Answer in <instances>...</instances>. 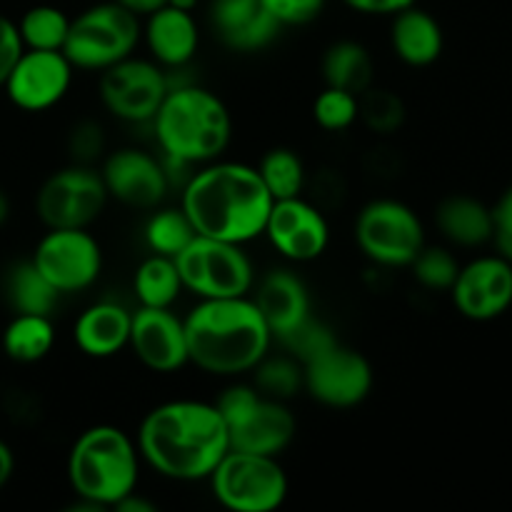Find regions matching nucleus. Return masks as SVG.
I'll list each match as a JSON object with an SVG mask.
<instances>
[{"instance_id":"obj_1","label":"nucleus","mask_w":512,"mask_h":512,"mask_svg":"<svg viewBox=\"0 0 512 512\" xmlns=\"http://www.w3.org/2000/svg\"><path fill=\"white\" fill-rule=\"evenodd\" d=\"M135 445L145 465L175 483L208 480L230 450L228 428L215 403L190 398L148 410L135 433Z\"/></svg>"},{"instance_id":"obj_2","label":"nucleus","mask_w":512,"mask_h":512,"mask_svg":"<svg viewBox=\"0 0 512 512\" xmlns=\"http://www.w3.org/2000/svg\"><path fill=\"white\" fill-rule=\"evenodd\" d=\"M180 208L198 235L248 245L263 238L273 198L255 165L218 158L190 175Z\"/></svg>"},{"instance_id":"obj_3","label":"nucleus","mask_w":512,"mask_h":512,"mask_svg":"<svg viewBox=\"0 0 512 512\" xmlns=\"http://www.w3.org/2000/svg\"><path fill=\"white\" fill-rule=\"evenodd\" d=\"M190 365L218 378H240L273 348V333L250 295L198 300L185 315Z\"/></svg>"},{"instance_id":"obj_4","label":"nucleus","mask_w":512,"mask_h":512,"mask_svg":"<svg viewBox=\"0 0 512 512\" xmlns=\"http://www.w3.org/2000/svg\"><path fill=\"white\" fill-rule=\"evenodd\" d=\"M150 125L160 153L178 165L213 163L233 140L228 105L203 85H170Z\"/></svg>"},{"instance_id":"obj_5","label":"nucleus","mask_w":512,"mask_h":512,"mask_svg":"<svg viewBox=\"0 0 512 512\" xmlns=\"http://www.w3.org/2000/svg\"><path fill=\"white\" fill-rule=\"evenodd\" d=\"M140 463L135 440L118 425L100 423L85 428L70 445L65 473L75 498L113 510L125 495L138 490Z\"/></svg>"},{"instance_id":"obj_6","label":"nucleus","mask_w":512,"mask_h":512,"mask_svg":"<svg viewBox=\"0 0 512 512\" xmlns=\"http://www.w3.org/2000/svg\"><path fill=\"white\" fill-rule=\"evenodd\" d=\"M215 408L228 428L230 450L278 458L298 435V420L288 403L268 398L253 383L228 385L215 400Z\"/></svg>"},{"instance_id":"obj_7","label":"nucleus","mask_w":512,"mask_h":512,"mask_svg":"<svg viewBox=\"0 0 512 512\" xmlns=\"http://www.w3.org/2000/svg\"><path fill=\"white\" fill-rule=\"evenodd\" d=\"M143 38L140 15L130 13L115 0L95 3L70 18L63 53L75 70H100L135 53Z\"/></svg>"},{"instance_id":"obj_8","label":"nucleus","mask_w":512,"mask_h":512,"mask_svg":"<svg viewBox=\"0 0 512 512\" xmlns=\"http://www.w3.org/2000/svg\"><path fill=\"white\" fill-rule=\"evenodd\" d=\"M183 290L198 300L243 298L255 288L253 258L245 253V245L228 240L195 235L178 255H175Z\"/></svg>"},{"instance_id":"obj_9","label":"nucleus","mask_w":512,"mask_h":512,"mask_svg":"<svg viewBox=\"0 0 512 512\" xmlns=\"http://www.w3.org/2000/svg\"><path fill=\"white\" fill-rule=\"evenodd\" d=\"M213 498L233 512H273L288 500L290 480L273 455L228 450L208 478Z\"/></svg>"},{"instance_id":"obj_10","label":"nucleus","mask_w":512,"mask_h":512,"mask_svg":"<svg viewBox=\"0 0 512 512\" xmlns=\"http://www.w3.org/2000/svg\"><path fill=\"white\" fill-rule=\"evenodd\" d=\"M360 253L380 268H410L425 248V228L408 203L375 198L360 208L353 225Z\"/></svg>"},{"instance_id":"obj_11","label":"nucleus","mask_w":512,"mask_h":512,"mask_svg":"<svg viewBox=\"0 0 512 512\" xmlns=\"http://www.w3.org/2000/svg\"><path fill=\"white\" fill-rule=\"evenodd\" d=\"M110 195L93 165L73 163L55 170L35 195V213L45 228H90Z\"/></svg>"},{"instance_id":"obj_12","label":"nucleus","mask_w":512,"mask_h":512,"mask_svg":"<svg viewBox=\"0 0 512 512\" xmlns=\"http://www.w3.org/2000/svg\"><path fill=\"white\" fill-rule=\"evenodd\" d=\"M168 90V73L153 58H138L133 53L120 63L100 70V103L113 118L123 123H150L163 105Z\"/></svg>"},{"instance_id":"obj_13","label":"nucleus","mask_w":512,"mask_h":512,"mask_svg":"<svg viewBox=\"0 0 512 512\" xmlns=\"http://www.w3.org/2000/svg\"><path fill=\"white\" fill-rule=\"evenodd\" d=\"M30 260L60 295L93 288L103 273V248L90 228H48Z\"/></svg>"},{"instance_id":"obj_14","label":"nucleus","mask_w":512,"mask_h":512,"mask_svg":"<svg viewBox=\"0 0 512 512\" xmlns=\"http://www.w3.org/2000/svg\"><path fill=\"white\" fill-rule=\"evenodd\" d=\"M373 383L375 373L370 360L340 340L303 365V390L325 408H358L370 398Z\"/></svg>"},{"instance_id":"obj_15","label":"nucleus","mask_w":512,"mask_h":512,"mask_svg":"<svg viewBox=\"0 0 512 512\" xmlns=\"http://www.w3.org/2000/svg\"><path fill=\"white\" fill-rule=\"evenodd\" d=\"M73 75L75 68L63 50L23 48L5 78L3 90L15 108L25 113H43L70 93Z\"/></svg>"},{"instance_id":"obj_16","label":"nucleus","mask_w":512,"mask_h":512,"mask_svg":"<svg viewBox=\"0 0 512 512\" xmlns=\"http://www.w3.org/2000/svg\"><path fill=\"white\" fill-rule=\"evenodd\" d=\"M263 238L273 245L275 253L293 265L318 260L330 245V223L323 210L303 195L273 200Z\"/></svg>"},{"instance_id":"obj_17","label":"nucleus","mask_w":512,"mask_h":512,"mask_svg":"<svg viewBox=\"0 0 512 512\" xmlns=\"http://www.w3.org/2000/svg\"><path fill=\"white\" fill-rule=\"evenodd\" d=\"M455 310L473 323H490L512 305V260L505 255H480L460 265L450 288Z\"/></svg>"},{"instance_id":"obj_18","label":"nucleus","mask_w":512,"mask_h":512,"mask_svg":"<svg viewBox=\"0 0 512 512\" xmlns=\"http://www.w3.org/2000/svg\"><path fill=\"white\" fill-rule=\"evenodd\" d=\"M128 348L150 373H178L190 363L185 320L173 308L138 305L130 320Z\"/></svg>"},{"instance_id":"obj_19","label":"nucleus","mask_w":512,"mask_h":512,"mask_svg":"<svg viewBox=\"0 0 512 512\" xmlns=\"http://www.w3.org/2000/svg\"><path fill=\"white\" fill-rule=\"evenodd\" d=\"M100 175L110 198L135 210L158 208L170 188L165 165L143 148H118L108 153Z\"/></svg>"},{"instance_id":"obj_20","label":"nucleus","mask_w":512,"mask_h":512,"mask_svg":"<svg viewBox=\"0 0 512 512\" xmlns=\"http://www.w3.org/2000/svg\"><path fill=\"white\" fill-rule=\"evenodd\" d=\"M250 298L258 305L260 315L268 323L273 340L283 343L300 325L313 318V300L308 285L295 270L273 268L255 280Z\"/></svg>"},{"instance_id":"obj_21","label":"nucleus","mask_w":512,"mask_h":512,"mask_svg":"<svg viewBox=\"0 0 512 512\" xmlns=\"http://www.w3.org/2000/svg\"><path fill=\"white\" fill-rule=\"evenodd\" d=\"M208 18L220 43L233 53H258L283 33L263 0H213Z\"/></svg>"},{"instance_id":"obj_22","label":"nucleus","mask_w":512,"mask_h":512,"mask_svg":"<svg viewBox=\"0 0 512 512\" xmlns=\"http://www.w3.org/2000/svg\"><path fill=\"white\" fill-rule=\"evenodd\" d=\"M140 40L160 68H185L200 48L198 20L188 10L163 5V8L145 15L143 38Z\"/></svg>"},{"instance_id":"obj_23","label":"nucleus","mask_w":512,"mask_h":512,"mask_svg":"<svg viewBox=\"0 0 512 512\" xmlns=\"http://www.w3.org/2000/svg\"><path fill=\"white\" fill-rule=\"evenodd\" d=\"M133 310L115 300L88 305L73 323V343L85 358L108 360L123 353L130 340Z\"/></svg>"},{"instance_id":"obj_24","label":"nucleus","mask_w":512,"mask_h":512,"mask_svg":"<svg viewBox=\"0 0 512 512\" xmlns=\"http://www.w3.org/2000/svg\"><path fill=\"white\" fill-rule=\"evenodd\" d=\"M390 48L395 58L408 68H428L438 63L445 48V35L435 15L418 8V3L393 15L390 23Z\"/></svg>"},{"instance_id":"obj_25","label":"nucleus","mask_w":512,"mask_h":512,"mask_svg":"<svg viewBox=\"0 0 512 512\" xmlns=\"http://www.w3.org/2000/svg\"><path fill=\"white\" fill-rule=\"evenodd\" d=\"M435 225L448 243L480 248L493 243V208L473 195H448L435 208Z\"/></svg>"},{"instance_id":"obj_26","label":"nucleus","mask_w":512,"mask_h":512,"mask_svg":"<svg viewBox=\"0 0 512 512\" xmlns=\"http://www.w3.org/2000/svg\"><path fill=\"white\" fill-rule=\"evenodd\" d=\"M323 80L325 85L348 90V93H365L373 85L375 63L370 50L358 40H335L323 53Z\"/></svg>"},{"instance_id":"obj_27","label":"nucleus","mask_w":512,"mask_h":512,"mask_svg":"<svg viewBox=\"0 0 512 512\" xmlns=\"http://www.w3.org/2000/svg\"><path fill=\"white\" fill-rule=\"evenodd\" d=\"M55 345V325L50 315L15 313L3 330V350L13 363H40Z\"/></svg>"},{"instance_id":"obj_28","label":"nucleus","mask_w":512,"mask_h":512,"mask_svg":"<svg viewBox=\"0 0 512 512\" xmlns=\"http://www.w3.org/2000/svg\"><path fill=\"white\" fill-rule=\"evenodd\" d=\"M5 298L15 313L53 315L63 295L35 268L33 260L15 263L5 275Z\"/></svg>"},{"instance_id":"obj_29","label":"nucleus","mask_w":512,"mask_h":512,"mask_svg":"<svg viewBox=\"0 0 512 512\" xmlns=\"http://www.w3.org/2000/svg\"><path fill=\"white\" fill-rule=\"evenodd\" d=\"M133 293L138 305H145V308H173L183 293V280H180L175 258L150 253L135 268Z\"/></svg>"},{"instance_id":"obj_30","label":"nucleus","mask_w":512,"mask_h":512,"mask_svg":"<svg viewBox=\"0 0 512 512\" xmlns=\"http://www.w3.org/2000/svg\"><path fill=\"white\" fill-rule=\"evenodd\" d=\"M258 168L260 180L268 188L270 198L273 200H285L295 198V195H303L305 190V163L293 148H270L268 153L260 158Z\"/></svg>"},{"instance_id":"obj_31","label":"nucleus","mask_w":512,"mask_h":512,"mask_svg":"<svg viewBox=\"0 0 512 512\" xmlns=\"http://www.w3.org/2000/svg\"><path fill=\"white\" fill-rule=\"evenodd\" d=\"M195 235L198 233L180 205L178 208H160V205L153 208V215L145 220L143 228V238L150 253L168 255V258H175Z\"/></svg>"},{"instance_id":"obj_32","label":"nucleus","mask_w":512,"mask_h":512,"mask_svg":"<svg viewBox=\"0 0 512 512\" xmlns=\"http://www.w3.org/2000/svg\"><path fill=\"white\" fill-rule=\"evenodd\" d=\"M18 35L23 48L63 50L70 30V18L55 5H35L18 20Z\"/></svg>"},{"instance_id":"obj_33","label":"nucleus","mask_w":512,"mask_h":512,"mask_svg":"<svg viewBox=\"0 0 512 512\" xmlns=\"http://www.w3.org/2000/svg\"><path fill=\"white\" fill-rule=\"evenodd\" d=\"M255 388L263 395L288 403L298 390H303V365L293 355H278L270 358V353L255 365Z\"/></svg>"},{"instance_id":"obj_34","label":"nucleus","mask_w":512,"mask_h":512,"mask_svg":"<svg viewBox=\"0 0 512 512\" xmlns=\"http://www.w3.org/2000/svg\"><path fill=\"white\" fill-rule=\"evenodd\" d=\"M360 100V120L365 128L375 135H393L405 123V103L398 93L370 85L365 93L358 95Z\"/></svg>"},{"instance_id":"obj_35","label":"nucleus","mask_w":512,"mask_h":512,"mask_svg":"<svg viewBox=\"0 0 512 512\" xmlns=\"http://www.w3.org/2000/svg\"><path fill=\"white\" fill-rule=\"evenodd\" d=\"M410 270H413V278L418 280L420 288L433 290V293H450L455 278H458L460 263L443 245L425 243L418 258L410 263Z\"/></svg>"},{"instance_id":"obj_36","label":"nucleus","mask_w":512,"mask_h":512,"mask_svg":"<svg viewBox=\"0 0 512 512\" xmlns=\"http://www.w3.org/2000/svg\"><path fill=\"white\" fill-rule=\"evenodd\" d=\"M313 120L328 133H343L360 120V100L348 90L325 85L313 100Z\"/></svg>"},{"instance_id":"obj_37","label":"nucleus","mask_w":512,"mask_h":512,"mask_svg":"<svg viewBox=\"0 0 512 512\" xmlns=\"http://www.w3.org/2000/svg\"><path fill=\"white\" fill-rule=\"evenodd\" d=\"M335 343H338V338H335L333 330H330L323 320L315 318V315L308 320V323L300 325V328L295 330L288 340H283V345L288 348V353L293 355L300 365H305L308 360L318 358L320 353H325L328 348H333Z\"/></svg>"},{"instance_id":"obj_38","label":"nucleus","mask_w":512,"mask_h":512,"mask_svg":"<svg viewBox=\"0 0 512 512\" xmlns=\"http://www.w3.org/2000/svg\"><path fill=\"white\" fill-rule=\"evenodd\" d=\"M328 0H263L265 10L280 23V28H300L323 15Z\"/></svg>"},{"instance_id":"obj_39","label":"nucleus","mask_w":512,"mask_h":512,"mask_svg":"<svg viewBox=\"0 0 512 512\" xmlns=\"http://www.w3.org/2000/svg\"><path fill=\"white\" fill-rule=\"evenodd\" d=\"M68 150L73 155V163L93 165V160L103 158L105 153V133L95 120H80L68 135Z\"/></svg>"},{"instance_id":"obj_40","label":"nucleus","mask_w":512,"mask_h":512,"mask_svg":"<svg viewBox=\"0 0 512 512\" xmlns=\"http://www.w3.org/2000/svg\"><path fill=\"white\" fill-rule=\"evenodd\" d=\"M493 243L500 255L512 260V185L493 205Z\"/></svg>"},{"instance_id":"obj_41","label":"nucleus","mask_w":512,"mask_h":512,"mask_svg":"<svg viewBox=\"0 0 512 512\" xmlns=\"http://www.w3.org/2000/svg\"><path fill=\"white\" fill-rule=\"evenodd\" d=\"M20 53H23V43H20L18 25L0 13V88H3L5 78L13 70Z\"/></svg>"},{"instance_id":"obj_42","label":"nucleus","mask_w":512,"mask_h":512,"mask_svg":"<svg viewBox=\"0 0 512 512\" xmlns=\"http://www.w3.org/2000/svg\"><path fill=\"white\" fill-rule=\"evenodd\" d=\"M340 3L348 5L350 10H355V13L390 15V18H393L395 13L410 8V5H415L418 0H340Z\"/></svg>"},{"instance_id":"obj_43","label":"nucleus","mask_w":512,"mask_h":512,"mask_svg":"<svg viewBox=\"0 0 512 512\" xmlns=\"http://www.w3.org/2000/svg\"><path fill=\"white\" fill-rule=\"evenodd\" d=\"M113 510H120V512H155V510H158V505H155L153 500H145L143 495L138 493V490H133V493L125 495V498L120 500V503L115 505Z\"/></svg>"},{"instance_id":"obj_44","label":"nucleus","mask_w":512,"mask_h":512,"mask_svg":"<svg viewBox=\"0 0 512 512\" xmlns=\"http://www.w3.org/2000/svg\"><path fill=\"white\" fill-rule=\"evenodd\" d=\"M15 473V455L5 440H0V490L10 483Z\"/></svg>"},{"instance_id":"obj_45","label":"nucleus","mask_w":512,"mask_h":512,"mask_svg":"<svg viewBox=\"0 0 512 512\" xmlns=\"http://www.w3.org/2000/svg\"><path fill=\"white\" fill-rule=\"evenodd\" d=\"M115 3H120L123 8H128L130 13L140 15V18H145V15H150L153 10L163 8L165 0H115Z\"/></svg>"},{"instance_id":"obj_46","label":"nucleus","mask_w":512,"mask_h":512,"mask_svg":"<svg viewBox=\"0 0 512 512\" xmlns=\"http://www.w3.org/2000/svg\"><path fill=\"white\" fill-rule=\"evenodd\" d=\"M165 5H173V8L188 10V13H193L195 5H198V0H165Z\"/></svg>"},{"instance_id":"obj_47","label":"nucleus","mask_w":512,"mask_h":512,"mask_svg":"<svg viewBox=\"0 0 512 512\" xmlns=\"http://www.w3.org/2000/svg\"><path fill=\"white\" fill-rule=\"evenodd\" d=\"M8 218H10V200H8V195L0 190V225H3Z\"/></svg>"}]
</instances>
